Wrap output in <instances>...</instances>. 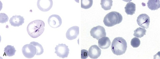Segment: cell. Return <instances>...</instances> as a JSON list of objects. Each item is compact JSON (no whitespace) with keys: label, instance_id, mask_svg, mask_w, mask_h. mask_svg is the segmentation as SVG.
<instances>
[{"label":"cell","instance_id":"1","mask_svg":"<svg viewBox=\"0 0 160 59\" xmlns=\"http://www.w3.org/2000/svg\"><path fill=\"white\" fill-rule=\"evenodd\" d=\"M45 24L41 20H36L30 23L27 27V33L32 38L40 36L45 30Z\"/></svg>","mask_w":160,"mask_h":59},{"label":"cell","instance_id":"2","mask_svg":"<svg viewBox=\"0 0 160 59\" xmlns=\"http://www.w3.org/2000/svg\"><path fill=\"white\" fill-rule=\"evenodd\" d=\"M127 47L128 46L126 40L122 37H118L113 41L111 49L114 55L120 56L125 53Z\"/></svg>","mask_w":160,"mask_h":59},{"label":"cell","instance_id":"3","mask_svg":"<svg viewBox=\"0 0 160 59\" xmlns=\"http://www.w3.org/2000/svg\"><path fill=\"white\" fill-rule=\"evenodd\" d=\"M123 20L122 15L115 11H112L104 17L103 22L105 25L111 27L120 23Z\"/></svg>","mask_w":160,"mask_h":59},{"label":"cell","instance_id":"4","mask_svg":"<svg viewBox=\"0 0 160 59\" xmlns=\"http://www.w3.org/2000/svg\"><path fill=\"white\" fill-rule=\"evenodd\" d=\"M22 52L24 56L28 58L33 57L37 53L36 47L31 44H27L22 48Z\"/></svg>","mask_w":160,"mask_h":59},{"label":"cell","instance_id":"5","mask_svg":"<svg viewBox=\"0 0 160 59\" xmlns=\"http://www.w3.org/2000/svg\"><path fill=\"white\" fill-rule=\"evenodd\" d=\"M91 36L98 40L103 37L106 36L105 29L103 26L98 25L92 28L90 32Z\"/></svg>","mask_w":160,"mask_h":59},{"label":"cell","instance_id":"6","mask_svg":"<svg viewBox=\"0 0 160 59\" xmlns=\"http://www.w3.org/2000/svg\"><path fill=\"white\" fill-rule=\"evenodd\" d=\"M55 50L57 56L62 58L68 57L69 53L68 46L65 44H59L55 48Z\"/></svg>","mask_w":160,"mask_h":59},{"label":"cell","instance_id":"7","mask_svg":"<svg viewBox=\"0 0 160 59\" xmlns=\"http://www.w3.org/2000/svg\"><path fill=\"white\" fill-rule=\"evenodd\" d=\"M48 23L51 28H57L61 25L62 20L59 16L57 15H52L48 18Z\"/></svg>","mask_w":160,"mask_h":59},{"label":"cell","instance_id":"8","mask_svg":"<svg viewBox=\"0 0 160 59\" xmlns=\"http://www.w3.org/2000/svg\"><path fill=\"white\" fill-rule=\"evenodd\" d=\"M37 7L42 12H47L50 10L53 6L52 0H38L37 2Z\"/></svg>","mask_w":160,"mask_h":59},{"label":"cell","instance_id":"9","mask_svg":"<svg viewBox=\"0 0 160 59\" xmlns=\"http://www.w3.org/2000/svg\"><path fill=\"white\" fill-rule=\"evenodd\" d=\"M137 21L138 25L141 27L147 29L150 24V18L147 14H141L138 17Z\"/></svg>","mask_w":160,"mask_h":59},{"label":"cell","instance_id":"10","mask_svg":"<svg viewBox=\"0 0 160 59\" xmlns=\"http://www.w3.org/2000/svg\"><path fill=\"white\" fill-rule=\"evenodd\" d=\"M79 34V28L78 26H73L69 28L66 33V37L69 40L76 39Z\"/></svg>","mask_w":160,"mask_h":59},{"label":"cell","instance_id":"11","mask_svg":"<svg viewBox=\"0 0 160 59\" xmlns=\"http://www.w3.org/2000/svg\"><path fill=\"white\" fill-rule=\"evenodd\" d=\"M25 19L23 17L19 15H15L10 18L9 20V23L11 25L14 27H19L22 25L24 23Z\"/></svg>","mask_w":160,"mask_h":59},{"label":"cell","instance_id":"12","mask_svg":"<svg viewBox=\"0 0 160 59\" xmlns=\"http://www.w3.org/2000/svg\"><path fill=\"white\" fill-rule=\"evenodd\" d=\"M101 50L96 45L91 46L89 50V57L92 59H97L101 54Z\"/></svg>","mask_w":160,"mask_h":59},{"label":"cell","instance_id":"13","mask_svg":"<svg viewBox=\"0 0 160 59\" xmlns=\"http://www.w3.org/2000/svg\"><path fill=\"white\" fill-rule=\"evenodd\" d=\"M98 40L99 47L102 49H107L111 45V41L108 37H103Z\"/></svg>","mask_w":160,"mask_h":59},{"label":"cell","instance_id":"14","mask_svg":"<svg viewBox=\"0 0 160 59\" xmlns=\"http://www.w3.org/2000/svg\"><path fill=\"white\" fill-rule=\"evenodd\" d=\"M125 9V12L127 14L133 15L136 11V5L133 2H129L126 5Z\"/></svg>","mask_w":160,"mask_h":59},{"label":"cell","instance_id":"15","mask_svg":"<svg viewBox=\"0 0 160 59\" xmlns=\"http://www.w3.org/2000/svg\"><path fill=\"white\" fill-rule=\"evenodd\" d=\"M148 7L152 10L158 9L160 7L159 0H149L147 3Z\"/></svg>","mask_w":160,"mask_h":59},{"label":"cell","instance_id":"16","mask_svg":"<svg viewBox=\"0 0 160 59\" xmlns=\"http://www.w3.org/2000/svg\"><path fill=\"white\" fill-rule=\"evenodd\" d=\"M16 52L13 46L8 45L4 48V52L5 55L9 57L14 56Z\"/></svg>","mask_w":160,"mask_h":59},{"label":"cell","instance_id":"17","mask_svg":"<svg viewBox=\"0 0 160 59\" xmlns=\"http://www.w3.org/2000/svg\"><path fill=\"white\" fill-rule=\"evenodd\" d=\"M112 3V0H101V5L104 10H108L111 9Z\"/></svg>","mask_w":160,"mask_h":59},{"label":"cell","instance_id":"18","mask_svg":"<svg viewBox=\"0 0 160 59\" xmlns=\"http://www.w3.org/2000/svg\"><path fill=\"white\" fill-rule=\"evenodd\" d=\"M146 31H147L145 28L140 27L134 31L133 35L137 38H141L146 35Z\"/></svg>","mask_w":160,"mask_h":59},{"label":"cell","instance_id":"19","mask_svg":"<svg viewBox=\"0 0 160 59\" xmlns=\"http://www.w3.org/2000/svg\"><path fill=\"white\" fill-rule=\"evenodd\" d=\"M30 44L34 46L36 48L37 56H40L43 53L44 50L42 45L39 43L36 42H32L30 43Z\"/></svg>","mask_w":160,"mask_h":59},{"label":"cell","instance_id":"20","mask_svg":"<svg viewBox=\"0 0 160 59\" xmlns=\"http://www.w3.org/2000/svg\"><path fill=\"white\" fill-rule=\"evenodd\" d=\"M81 7L84 9H88L90 8L93 4L92 0H81Z\"/></svg>","mask_w":160,"mask_h":59},{"label":"cell","instance_id":"21","mask_svg":"<svg viewBox=\"0 0 160 59\" xmlns=\"http://www.w3.org/2000/svg\"><path fill=\"white\" fill-rule=\"evenodd\" d=\"M141 44V41L139 39L134 37L131 40V45L134 48L138 47Z\"/></svg>","mask_w":160,"mask_h":59},{"label":"cell","instance_id":"22","mask_svg":"<svg viewBox=\"0 0 160 59\" xmlns=\"http://www.w3.org/2000/svg\"><path fill=\"white\" fill-rule=\"evenodd\" d=\"M9 18L8 16L4 13L0 14V23L3 24L8 22Z\"/></svg>","mask_w":160,"mask_h":59},{"label":"cell","instance_id":"23","mask_svg":"<svg viewBox=\"0 0 160 59\" xmlns=\"http://www.w3.org/2000/svg\"><path fill=\"white\" fill-rule=\"evenodd\" d=\"M89 53L88 51L85 49L82 50L81 51V59H86L89 57Z\"/></svg>","mask_w":160,"mask_h":59}]
</instances>
